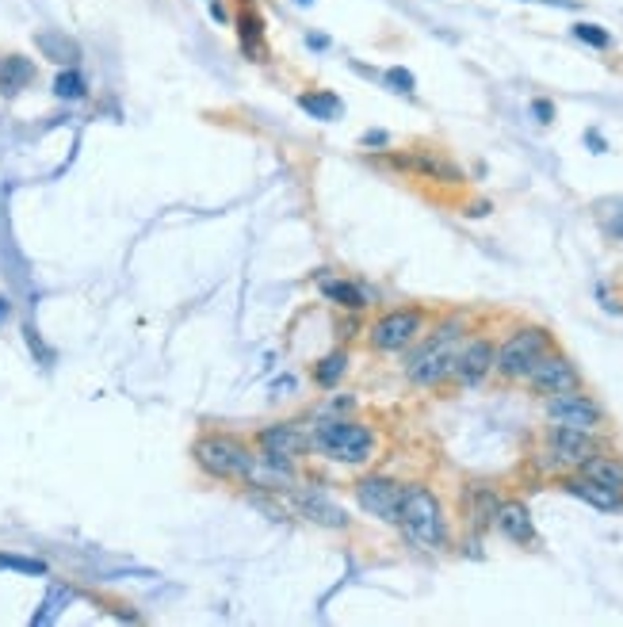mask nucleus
I'll return each mask as SVG.
<instances>
[{"label": "nucleus", "mask_w": 623, "mask_h": 627, "mask_svg": "<svg viewBox=\"0 0 623 627\" xmlns=\"http://www.w3.org/2000/svg\"><path fill=\"white\" fill-rule=\"evenodd\" d=\"M494 524L501 528V536H505V540L520 543V547L536 543V524H532V513H528V505H524V501H501V505H497Z\"/></svg>", "instance_id": "4468645a"}, {"label": "nucleus", "mask_w": 623, "mask_h": 627, "mask_svg": "<svg viewBox=\"0 0 623 627\" xmlns=\"http://www.w3.org/2000/svg\"><path fill=\"white\" fill-rule=\"evenodd\" d=\"M383 81H387V88L402 92V96H413V92H417V77H413L409 69H402V65H390L387 73H383Z\"/></svg>", "instance_id": "c85d7f7f"}, {"label": "nucleus", "mask_w": 623, "mask_h": 627, "mask_svg": "<svg viewBox=\"0 0 623 627\" xmlns=\"http://www.w3.org/2000/svg\"><path fill=\"white\" fill-rule=\"evenodd\" d=\"M524 4H532V0H524Z\"/></svg>", "instance_id": "ea45409f"}, {"label": "nucleus", "mask_w": 623, "mask_h": 627, "mask_svg": "<svg viewBox=\"0 0 623 627\" xmlns=\"http://www.w3.org/2000/svg\"><path fill=\"white\" fill-rule=\"evenodd\" d=\"M310 46H314V50H325V46H329V39H322V35H310Z\"/></svg>", "instance_id": "c9c22d12"}, {"label": "nucleus", "mask_w": 623, "mask_h": 627, "mask_svg": "<svg viewBox=\"0 0 623 627\" xmlns=\"http://www.w3.org/2000/svg\"><path fill=\"white\" fill-rule=\"evenodd\" d=\"M234 31H237V43L245 50V58L253 62H264L268 58V43H264V16L257 8H241L234 16Z\"/></svg>", "instance_id": "f3484780"}, {"label": "nucleus", "mask_w": 623, "mask_h": 627, "mask_svg": "<svg viewBox=\"0 0 623 627\" xmlns=\"http://www.w3.org/2000/svg\"><path fill=\"white\" fill-rule=\"evenodd\" d=\"M528 387L536 390V394H566V390H581V371L578 364L570 360V356H562V352H547V356H539V364L528 375Z\"/></svg>", "instance_id": "1a4fd4ad"}, {"label": "nucleus", "mask_w": 623, "mask_h": 627, "mask_svg": "<svg viewBox=\"0 0 623 627\" xmlns=\"http://www.w3.org/2000/svg\"><path fill=\"white\" fill-rule=\"evenodd\" d=\"M69 601H73V589H69V585H62V582H50V593H46L43 608L31 616V624L43 627V624H50V620H58L62 605H69Z\"/></svg>", "instance_id": "393cba45"}, {"label": "nucleus", "mask_w": 623, "mask_h": 627, "mask_svg": "<svg viewBox=\"0 0 623 627\" xmlns=\"http://www.w3.org/2000/svg\"><path fill=\"white\" fill-rule=\"evenodd\" d=\"M532 119H536V123H543V127H547V123H555V104H551L547 96L532 100Z\"/></svg>", "instance_id": "c756f323"}, {"label": "nucleus", "mask_w": 623, "mask_h": 627, "mask_svg": "<svg viewBox=\"0 0 623 627\" xmlns=\"http://www.w3.org/2000/svg\"><path fill=\"white\" fill-rule=\"evenodd\" d=\"M35 50L43 54L46 62L62 65V69H69V65H81V43L73 39V35H65V31H35Z\"/></svg>", "instance_id": "dca6fc26"}, {"label": "nucleus", "mask_w": 623, "mask_h": 627, "mask_svg": "<svg viewBox=\"0 0 623 627\" xmlns=\"http://www.w3.org/2000/svg\"><path fill=\"white\" fill-rule=\"evenodd\" d=\"M601 452V444H597V436L593 433H581V429H562L555 425L551 436H547V463H551V471L555 467H581L589 455Z\"/></svg>", "instance_id": "9d476101"}, {"label": "nucleus", "mask_w": 623, "mask_h": 627, "mask_svg": "<svg viewBox=\"0 0 623 627\" xmlns=\"http://www.w3.org/2000/svg\"><path fill=\"white\" fill-rule=\"evenodd\" d=\"M4 314H8V303H4V299H0V318H4Z\"/></svg>", "instance_id": "4c0bfd02"}, {"label": "nucleus", "mask_w": 623, "mask_h": 627, "mask_svg": "<svg viewBox=\"0 0 623 627\" xmlns=\"http://www.w3.org/2000/svg\"><path fill=\"white\" fill-rule=\"evenodd\" d=\"M551 348H555V337L543 325H520L516 333H509V341L497 348L494 371H501L505 379H524L539 364V356H547Z\"/></svg>", "instance_id": "39448f33"}, {"label": "nucleus", "mask_w": 623, "mask_h": 627, "mask_svg": "<svg viewBox=\"0 0 623 627\" xmlns=\"http://www.w3.org/2000/svg\"><path fill=\"white\" fill-rule=\"evenodd\" d=\"M322 295L329 303L344 306V310H364L367 306V295L348 280H322Z\"/></svg>", "instance_id": "5701e85b"}, {"label": "nucleus", "mask_w": 623, "mask_h": 627, "mask_svg": "<svg viewBox=\"0 0 623 627\" xmlns=\"http://www.w3.org/2000/svg\"><path fill=\"white\" fill-rule=\"evenodd\" d=\"M578 471L585 478H593V482L608 486V490H620V494H623V459H620V455H604V452L589 455Z\"/></svg>", "instance_id": "aec40b11"}, {"label": "nucleus", "mask_w": 623, "mask_h": 627, "mask_svg": "<svg viewBox=\"0 0 623 627\" xmlns=\"http://www.w3.org/2000/svg\"><path fill=\"white\" fill-rule=\"evenodd\" d=\"M398 524H402V532H406V540L413 547L432 551V547L444 543V509H440V501H436L429 486H406Z\"/></svg>", "instance_id": "7ed1b4c3"}, {"label": "nucleus", "mask_w": 623, "mask_h": 627, "mask_svg": "<svg viewBox=\"0 0 623 627\" xmlns=\"http://www.w3.org/2000/svg\"><path fill=\"white\" fill-rule=\"evenodd\" d=\"M387 142H390L387 130H367L364 134V146H387Z\"/></svg>", "instance_id": "7c9ffc66"}, {"label": "nucleus", "mask_w": 623, "mask_h": 627, "mask_svg": "<svg viewBox=\"0 0 623 627\" xmlns=\"http://www.w3.org/2000/svg\"><path fill=\"white\" fill-rule=\"evenodd\" d=\"M497 494L490 490V486H471L467 490V517H471L474 528H486L490 520L497 517Z\"/></svg>", "instance_id": "4be33fe9"}, {"label": "nucleus", "mask_w": 623, "mask_h": 627, "mask_svg": "<svg viewBox=\"0 0 623 627\" xmlns=\"http://www.w3.org/2000/svg\"><path fill=\"white\" fill-rule=\"evenodd\" d=\"M39 65L27 54H0V96H20L27 85H35Z\"/></svg>", "instance_id": "a211bd4d"}, {"label": "nucleus", "mask_w": 623, "mask_h": 627, "mask_svg": "<svg viewBox=\"0 0 623 627\" xmlns=\"http://www.w3.org/2000/svg\"><path fill=\"white\" fill-rule=\"evenodd\" d=\"M344 371H348V352L337 348V352H329V356L318 360V368H314V383H318L322 390H333L344 379Z\"/></svg>", "instance_id": "b1692460"}, {"label": "nucleus", "mask_w": 623, "mask_h": 627, "mask_svg": "<svg viewBox=\"0 0 623 627\" xmlns=\"http://www.w3.org/2000/svg\"><path fill=\"white\" fill-rule=\"evenodd\" d=\"M547 417L551 425L562 429H581V433H597L604 425V410L581 390H566V394H551L547 398Z\"/></svg>", "instance_id": "0eeeda50"}, {"label": "nucleus", "mask_w": 623, "mask_h": 627, "mask_svg": "<svg viewBox=\"0 0 623 627\" xmlns=\"http://www.w3.org/2000/svg\"><path fill=\"white\" fill-rule=\"evenodd\" d=\"M490 211H494L490 203H471V207H467V215H471V218H486Z\"/></svg>", "instance_id": "72a5a7b5"}, {"label": "nucleus", "mask_w": 623, "mask_h": 627, "mask_svg": "<svg viewBox=\"0 0 623 627\" xmlns=\"http://www.w3.org/2000/svg\"><path fill=\"white\" fill-rule=\"evenodd\" d=\"M459 348H463V322H459V318L440 322L429 333V341L409 356V364H406L409 383H417V387H436V383H444L448 375H455V356H459Z\"/></svg>", "instance_id": "f03ea898"}, {"label": "nucleus", "mask_w": 623, "mask_h": 627, "mask_svg": "<svg viewBox=\"0 0 623 627\" xmlns=\"http://www.w3.org/2000/svg\"><path fill=\"white\" fill-rule=\"evenodd\" d=\"M0 570H12V574H27V578H46L50 566L43 559H31V555H4L0 551Z\"/></svg>", "instance_id": "bb28decb"}, {"label": "nucleus", "mask_w": 623, "mask_h": 627, "mask_svg": "<svg viewBox=\"0 0 623 627\" xmlns=\"http://www.w3.org/2000/svg\"><path fill=\"white\" fill-rule=\"evenodd\" d=\"M54 96H58V100H85V96H88L85 73H81L77 65H69V69H62V73L54 77Z\"/></svg>", "instance_id": "a878e982"}, {"label": "nucleus", "mask_w": 623, "mask_h": 627, "mask_svg": "<svg viewBox=\"0 0 623 627\" xmlns=\"http://www.w3.org/2000/svg\"><path fill=\"white\" fill-rule=\"evenodd\" d=\"M211 16H215L218 23H226V8H222V4H218V0H215V4H211Z\"/></svg>", "instance_id": "f704fd0d"}, {"label": "nucleus", "mask_w": 623, "mask_h": 627, "mask_svg": "<svg viewBox=\"0 0 623 627\" xmlns=\"http://www.w3.org/2000/svg\"><path fill=\"white\" fill-rule=\"evenodd\" d=\"M402 498H406V486L387 475H367L356 482V501H360V509H364L367 517H375V520L398 524Z\"/></svg>", "instance_id": "6e6552de"}, {"label": "nucleus", "mask_w": 623, "mask_h": 627, "mask_svg": "<svg viewBox=\"0 0 623 627\" xmlns=\"http://www.w3.org/2000/svg\"><path fill=\"white\" fill-rule=\"evenodd\" d=\"M570 35H574L578 43L593 46V50H608V46H612V35L604 31L601 23H574V27H570Z\"/></svg>", "instance_id": "cd10ccee"}, {"label": "nucleus", "mask_w": 623, "mask_h": 627, "mask_svg": "<svg viewBox=\"0 0 623 627\" xmlns=\"http://www.w3.org/2000/svg\"><path fill=\"white\" fill-rule=\"evenodd\" d=\"M585 142L593 146V153H604V150H608V146H604V138L597 134V130H589V134H585Z\"/></svg>", "instance_id": "473e14b6"}, {"label": "nucleus", "mask_w": 623, "mask_h": 627, "mask_svg": "<svg viewBox=\"0 0 623 627\" xmlns=\"http://www.w3.org/2000/svg\"><path fill=\"white\" fill-rule=\"evenodd\" d=\"M295 509L302 517H310L314 524H325V528H348V513H344L337 501H329L322 490H299L295 494Z\"/></svg>", "instance_id": "2eb2a0df"}, {"label": "nucleus", "mask_w": 623, "mask_h": 627, "mask_svg": "<svg viewBox=\"0 0 623 627\" xmlns=\"http://www.w3.org/2000/svg\"><path fill=\"white\" fill-rule=\"evenodd\" d=\"M264 455L272 459H283V463H295L302 455L310 452V436H306V425H295V421H280V425H268L264 433L257 436Z\"/></svg>", "instance_id": "9b49d317"}, {"label": "nucleus", "mask_w": 623, "mask_h": 627, "mask_svg": "<svg viewBox=\"0 0 623 627\" xmlns=\"http://www.w3.org/2000/svg\"><path fill=\"white\" fill-rule=\"evenodd\" d=\"M562 486H566V494H574V498H581L585 505H593V509H601V513H616V509H623L620 490H608V486L593 482V478L574 475V478H566Z\"/></svg>", "instance_id": "6ab92c4d"}, {"label": "nucleus", "mask_w": 623, "mask_h": 627, "mask_svg": "<svg viewBox=\"0 0 623 627\" xmlns=\"http://www.w3.org/2000/svg\"><path fill=\"white\" fill-rule=\"evenodd\" d=\"M299 108L310 115V119H322V123H333V119H341L344 115V104L341 96H333V92H302L299 96Z\"/></svg>", "instance_id": "412c9836"}, {"label": "nucleus", "mask_w": 623, "mask_h": 627, "mask_svg": "<svg viewBox=\"0 0 623 627\" xmlns=\"http://www.w3.org/2000/svg\"><path fill=\"white\" fill-rule=\"evenodd\" d=\"M195 463L207 471V475L215 478H226V482H245L249 478V467H253V452L237 440V436H226V433H207L195 440Z\"/></svg>", "instance_id": "20e7f679"}, {"label": "nucleus", "mask_w": 623, "mask_h": 627, "mask_svg": "<svg viewBox=\"0 0 623 627\" xmlns=\"http://www.w3.org/2000/svg\"><path fill=\"white\" fill-rule=\"evenodd\" d=\"M597 299H601V306H604V310H612V314H623V306L616 303V299H612V295H608L604 287H597Z\"/></svg>", "instance_id": "2f4dec72"}, {"label": "nucleus", "mask_w": 623, "mask_h": 627, "mask_svg": "<svg viewBox=\"0 0 623 627\" xmlns=\"http://www.w3.org/2000/svg\"><path fill=\"white\" fill-rule=\"evenodd\" d=\"M497 364V348L486 341V337H474L467 345L459 348V356H455V379L459 383H467V387H478Z\"/></svg>", "instance_id": "f8f14e48"}, {"label": "nucleus", "mask_w": 623, "mask_h": 627, "mask_svg": "<svg viewBox=\"0 0 623 627\" xmlns=\"http://www.w3.org/2000/svg\"><path fill=\"white\" fill-rule=\"evenodd\" d=\"M425 329V314L402 306V310H387L383 318H375V325L367 329V341L375 352H402L417 341V333Z\"/></svg>", "instance_id": "423d86ee"}, {"label": "nucleus", "mask_w": 623, "mask_h": 627, "mask_svg": "<svg viewBox=\"0 0 623 627\" xmlns=\"http://www.w3.org/2000/svg\"><path fill=\"white\" fill-rule=\"evenodd\" d=\"M543 4H559V8H578V0H543Z\"/></svg>", "instance_id": "e433bc0d"}, {"label": "nucleus", "mask_w": 623, "mask_h": 627, "mask_svg": "<svg viewBox=\"0 0 623 627\" xmlns=\"http://www.w3.org/2000/svg\"><path fill=\"white\" fill-rule=\"evenodd\" d=\"M310 436V452H322L337 463H367L375 455V429L360 425V421H344L337 413H318L314 425H306Z\"/></svg>", "instance_id": "f257e3e1"}, {"label": "nucleus", "mask_w": 623, "mask_h": 627, "mask_svg": "<svg viewBox=\"0 0 623 627\" xmlns=\"http://www.w3.org/2000/svg\"><path fill=\"white\" fill-rule=\"evenodd\" d=\"M299 4H314V0H299Z\"/></svg>", "instance_id": "58836bf2"}, {"label": "nucleus", "mask_w": 623, "mask_h": 627, "mask_svg": "<svg viewBox=\"0 0 623 627\" xmlns=\"http://www.w3.org/2000/svg\"><path fill=\"white\" fill-rule=\"evenodd\" d=\"M402 169H413V173L429 176L436 184H463V169L448 161V157H440V153L432 150H417V153H406V157H394Z\"/></svg>", "instance_id": "ddd939ff"}]
</instances>
